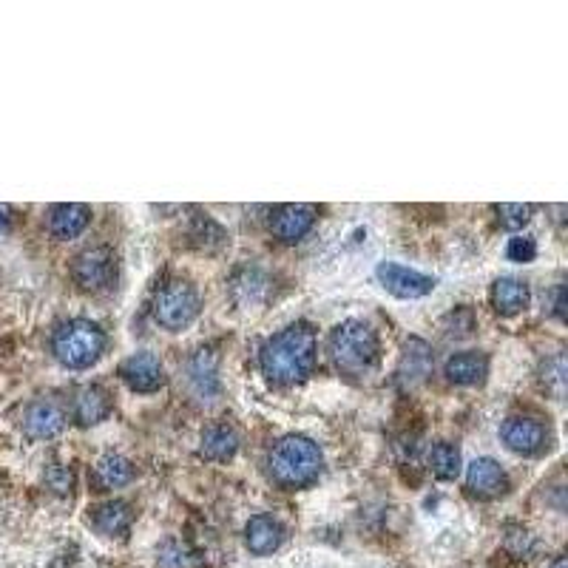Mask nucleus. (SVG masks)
<instances>
[{
  "label": "nucleus",
  "instance_id": "1",
  "mask_svg": "<svg viewBox=\"0 0 568 568\" xmlns=\"http://www.w3.org/2000/svg\"><path fill=\"white\" fill-rule=\"evenodd\" d=\"M262 373L276 384H296L304 375H310L316 364V333L310 324H290L282 333L267 338L259 353Z\"/></svg>",
  "mask_w": 568,
  "mask_h": 568
},
{
  "label": "nucleus",
  "instance_id": "2",
  "mask_svg": "<svg viewBox=\"0 0 568 568\" xmlns=\"http://www.w3.org/2000/svg\"><path fill=\"white\" fill-rule=\"evenodd\" d=\"M270 475L287 489H302L319 478L321 449L304 435H287L270 452Z\"/></svg>",
  "mask_w": 568,
  "mask_h": 568
},
{
  "label": "nucleus",
  "instance_id": "3",
  "mask_svg": "<svg viewBox=\"0 0 568 568\" xmlns=\"http://www.w3.org/2000/svg\"><path fill=\"white\" fill-rule=\"evenodd\" d=\"M54 358L69 370H86L106 353V333L89 319H71L52 338Z\"/></svg>",
  "mask_w": 568,
  "mask_h": 568
},
{
  "label": "nucleus",
  "instance_id": "4",
  "mask_svg": "<svg viewBox=\"0 0 568 568\" xmlns=\"http://www.w3.org/2000/svg\"><path fill=\"white\" fill-rule=\"evenodd\" d=\"M330 358L341 373L358 375L370 370L378 358V336L364 321H341L330 333Z\"/></svg>",
  "mask_w": 568,
  "mask_h": 568
},
{
  "label": "nucleus",
  "instance_id": "5",
  "mask_svg": "<svg viewBox=\"0 0 568 568\" xmlns=\"http://www.w3.org/2000/svg\"><path fill=\"white\" fill-rule=\"evenodd\" d=\"M199 316V293L194 284L182 282V279H171L162 284L154 296V319L160 321L165 330L177 333L185 330L191 321Z\"/></svg>",
  "mask_w": 568,
  "mask_h": 568
},
{
  "label": "nucleus",
  "instance_id": "6",
  "mask_svg": "<svg viewBox=\"0 0 568 568\" xmlns=\"http://www.w3.org/2000/svg\"><path fill=\"white\" fill-rule=\"evenodd\" d=\"M375 276L381 287L392 293L395 299H424L435 290V279L426 276L421 270L398 265V262H381L375 267Z\"/></svg>",
  "mask_w": 568,
  "mask_h": 568
},
{
  "label": "nucleus",
  "instance_id": "7",
  "mask_svg": "<svg viewBox=\"0 0 568 568\" xmlns=\"http://www.w3.org/2000/svg\"><path fill=\"white\" fill-rule=\"evenodd\" d=\"M500 441L515 455H540L549 446V429L534 418H509L500 426Z\"/></svg>",
  "mask_w": 568,
  "mask_h": 568
},
{
  "label": "nucleus",
  "instance_id": "8",
  "mask_svg": "<svg viewBox=\"0 0 568 568\" xmlns=\"http://www.w3.org/2000/svg\"><path fill=\"white\" fill-rule=\"evenodd\" d=\"M114 270H117V262H114L111 250L89 248L74 259L71 276H74V282L80 284L83 290H103L114 279Z\"/></svg>",
  "mask_w": 568,
  "mask_h": 568
},
{
  "label": "nucleus",
  "instance_id": "9",
  "mask_svg": "<svg viewBox=\"0 0 568 568\" xmlns=\"http://www.w3.org/2000/svg\"><path fill=\"white\" fill-rule=\"evenodd\" d=\"M125 387L134 392H157L165 384V370L162 361L154 353L128 355L120 367Z\"/></svg>",
  "mask_w": 568,
  "mask_h": 568
},
{
  "label": "nucleus",
  "instance_id": "10",
  "mask_svg": "<svg viewBox=\"0 0 568 568\" xmlns=\"http://www.w3.org/2000/svg\"><path fill=\"white\" fill-rule=\"evenodd\" d=\"M316 225V208L304 202H290L276 208L270 216V231L276 233L282 242H299Z\"/></svg>",
  "mask_w": 568,
  "mask_h": 568
},
{
  "label": "nucleus",
  "instance_id": "11",
  "mask_svg": "<svg viewBox=\"0 0 568 568\" xmlns=\"http://www.w3.org/2000/svg\"><path fill=\"white\" fill-rule=\"evenodd\" d=\"M66 426V412L54 398H37L23 412V429L29 438L46 441Z\"/></svg>",
  "mask_w": 568,
  "mask_h": 568
},
{
  "label": "nucleus",
  "instance_id": "12",
  "mask_svg": "<svg viewBox=\"0 0 568 568\" xmlns=\"http://www.w3.org/2000/svg\"><path fill=\"white\" fill-rule=\"evenodd\" d=\"M466 483H469L472 495L500 497L506 495V489H509V475L492 458H478V461L469 463V469H466Z\"/></svg>",
  "mask_w": 568,
  "mask_h": 568
},
{
  "label": "nucleus",
  "instance_id": "13",
  "mask_svg": "<svg viewBox=\"0 0 568 568\" xmlns=\"http://www.w3.org/2000/svg\"><path fill=\"white\" fill-rule=\"evenodd\" d=\"M284 529L279 520L267 515L250 517L248 526H245V543H248L250 554L256 557H265V554H273V551L282 546Z\"/></svg>",
  "mask_w": 568,
  "mask_h": 568
},
{
  "label": "nucleus",
  "instance_id": "14",
  "mask_svg": "<svg viewBox=\"0 0 568 568\" xmlns=\"http://www.w3.org/2000/svg\"><path fill=\"white\" fill-rule=\"evenodd\" d=\"M91 211L80 202H63V205H54L49 211V231L57 239H74L89 228Z\"/></svg>",
  "mask_w": 568,
  "mask_h": 568
},
{
  "label": "nucleus",
  "instance_id": "15",
  "mask_svg": "<svg viewBox=\"0 0 568 568\" xmlns=\"http://www.w3.org/2000/svg\"><path fill=\"white\" fill-rule=\"evenodd\" d=\"M108 412H111V395L103 387L91 384L83 387L74 398V418L80 426H94L100 421H106Z\"/></svg>",
  "mask_w": 568,
  "mask_h": 568
},
{
  "label": "nucleus",
  "instance_id": "16",
  "mask_svg": "<svg viewBox=\"0 0 568 568\" xmlns=\"http://www.w3.org/2000/svg\"><path fill=\"white\" fill-rule=\"evenodd\" d=\"M444 373L452 384L472 387V384H480L489 373V358L483 353H475V350L472 353H458L446 361Z\"/></svg>",
  "mask_w": 568,
  "mask_h": 568
},
{
  "label": "nucleus",
  "instance_id": "17",
  "mask_svg": "<svg viewBox=\"0 0 568 568\" xmlns=\"http://www.w3.org/2000/svg\"><path fill=\"white\" fill-rule=\"evenodd\" d=\"M131 520H134V512L123 500H108V503H100L97 509H91L94 529L100 534H106V537H117V534L128 532Z\"/></svg>",
  "mask_w": 568,
  "mask_h": 568
},
{
  "label": "nucleus",
  "instance_id": "18",
  "mask_svg": "<svg viewBox=\"0 0 568 568\" xmlns=\"http://www.w3.org/2000/svg\"><path fill=\"white\" fill-rule=\"evenodd\" d=\"M492 307L500 316H515L520 310H526L529 304V284L517 282V279H497L492 284Z\"/></svg>",
  "mask_w": 568,
  "mask_h": 568
},
{
  "label": "nucleus",
  "instance_id": "19",
  "mask_svg": "<svg viewBox=\"0 0 568 568\" xmlns=\"http://www.w3.org/2000/svg\"><path fill=\"white\" fill-rule=\"evenodd\" d=\"M239 449V435L233 432L231 426L213 424L202 432V455L211 461H228L236 455Z\"/></svg>",
  "mask_w": 568,
  "mask_h": 568
},
{
  "label": "nucleus",
  "instance_id": "20",
  "mask_svg": "<svg viewBox=\"0 0 568 568\" xmlns=\"http://www.w3.org/2000/svg\"><path fill=\"white\" fill-rule=\"evenodd\" d=\"M94 478H97V483H100L103 489H120V486H125L128 480L134 478V466H131V461L123 458V455L108 452V455H103V458L97 461V466H94Z\"/></svg>",
  "mask_w": 568,
  "mask_h": 568
},
{
  "label": "nucleus",
  "instance_id": "21",
  "mask_svg": "<svg viewBox=\"0 0 568 568\" xmlns=\"http://www.w3.org/2000/svg\"><path fill=\"white\" fill-rule=\"evenodd\" d=\"M429 469L441 480H455L461 475V452L452 444H435L429 449Z\"/></svg>",
  "mask_w": 568,
  "mask_h": 568
},
{
  "label": "nucleus",
  "instance_id": "22",
  "mask_svg": "<svg viewBox=\"0 0 568 568\" xmlns=\"http://www.w3.org/2000/svg\"><path fill=\"white\" fill-rule=\"evenodd\" d=\"M429 373V347L421 338H412L404 350V364H401V375L407 378L409 384L421 381Z\"/></svg>",
  "mask_w": 568,
  "mask_h": 568
},
{
  "label": "nucleus",
  "instance_id": "23",
  "mask_svg": "<svg viewBox=\"0 0 568 568\" xmlns=\"http://www.w3.org/2000/svg\"><path fill=\"white\" fill-rule=\"evenodd\" d=\"M532 205H523V202H503V205H495V213L497 219H500V225L503 228H509V231H517V228H523L529 219H532Z\"/></svg>",
  "mask_w": 568,
  "mask_h": 568
},
{
  "label": "nucleus",
  "instance_id": "24",
  "mask_svg": "<svg viewBox=\"0 0 568 568\" xmlns=\"http://www.w3.org/2000/svg\"><path fill=\"white\" fill-rule=\"evenodd\" d=\"M506 256H509L512 262L526 265V262H532L534 256H537V245H534L532 236H515V239H509Z\"/></svg>",
  "mask_w": 568,
  "mask_h": 568
},
{
  "label": "nucleus",
  "instance_id": "25",
  "mask_svg": "<svg viewBox=\"0 0 568 568\" xmlns=\"http://www.w3.org/2000/svg\"><path fill=\"white\" fill-rule=\"evenodd\" d=\"M49 486H52L54 492H71V475L66 469H60V466H52L49 469Z\"/></svg>",
  "mask_w": 568,
  "mask_h": 568
},
{
  "label": "nucleus",
  "instance_id": "26",
  "mask_svg": "<svg viewBox=\"0 0 568 568\" xmlns=\"http://www.w3.org/2000/svg\"><path fill=\"white\" fill-rule=\"evenodd\" d=\"M12 222H15V211H12L9 205H3V202H0V236H3V233H9Z\"/></svg>",
  "mask_w": 568,
  "mask_h": 568
},
{
  "label": "nucleus",
  "instance_id": "27",
  "mask_svg": "<svg viewBox=\"0 0 568 568\" xmlns=\"http://www.w3.org/2000/svg\"><path fill=\"white\" fill-rule=\"evenodd\" d=\"M551 568H566V560L560 557V560H557V563H554V566H551Z\"/></svg>",
  "mask_w": 568,
  "mask_h": 568
}]
</instances>
